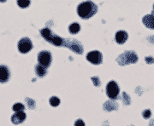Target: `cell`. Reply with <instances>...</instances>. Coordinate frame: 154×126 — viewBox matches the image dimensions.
Wrapping results in <instances>:
<instances>
[{
  "label": "cell",
  "mask_w": 154,
  "mask_h": 126,
  "mask_svg": "<svg viewBox=\"0 0 154 126\" xmlns=\"http://www.w3.org/2000/svg\"><path fill=\"white\" fill-rule=\"evenodd\" d=\"M98 6L91 1L81 3L77 7V13L82 19H89L97 13Z\"/></svg>",
  "instance_id": "obj_1"
},
{
  "label": "cell",
  "mask_w": 154,
  "mask_h": 126,
  "mask_svg": "<svg viewBox=\"0 0 154 126\" xmlns=\"http://www.w3.org/2000/svg\"><path fill=\"white\" fill-rule=\"evenodd\" d=\"M41 35L43 36V38L45 39L47 41H49L51 44H55V45H62L63 44V39L56 36L55 34L51 33V31L50 30L49 28H44L40 31Z\"/></svg>",
  "instance_id": "obj_2"
},
{
  "label": "cell",
  "mask_w": 154,
  "mask_h": 126,
  "mask_svg": "<svg viewBox=\"0 0 154 126\" xmlns=\"http://www.w3.org/2000/svg\"><path fill=\"white\" fill-rule=\"evenodd\" d=\"M120 93V89L116 81H110L106 85V94L110 99L115 100L118 97Z\"/></svg>",
  "instance_id": "obj_3"
},
{
  "label": "cell",
  "mask_w": 154,
  "mask_h": 126,
  "mask_svg": "<svg viewBox=\"0 0 154 126\" xmlns=\"http://www.w3.org/2000/svg\"><path fill=\"white\" fill-rule=\"evenodd\" d=\"M51 60H52V56L51 54L47 50H43L41 52H39L38 55V64L45 67H49L51 64Z\"/></svg>",
  "instance_id": "obj_4"
},
{
  "label": "cell",
  "mask_w": 154,
  "mask_h": 126,
  "mask_svg": "<svg viewBox=\"0 0 154 126\" xmlns=\"http://www.w3.org/2000/svg\"><path fill=\"white\" fill-rule=\"evenodd\" d=\"M18 50L22 53V54H26L29 52L31 49H33V43L28 38H22L17 44Z\"/></svg>",
  "instance_id": "obj_5"
},
{
  "label": "cell",
  "mask_w": 154,
  "mask_h": 126,
  "mask_svg": "<svg viewBox=\"0 0 154 126\" xmlns=\"http://www.w3.org/2000/svg\"><path fill=\"white\" fill-rule=\"evenodd\" d=\"M87 60L92 64L99 65L103 61V55L101 54V52H99L98 50H94V51L89 52L87 55Z\"/></svg>",
  "instance_id": "obj_6"
},
{
  "label": "cell",
  "mask_w": 154,
  "mask_h": 126,
  "mask_svg": "<svg viewBox=\"0 0 154 126\" xmlns=\"http://www.w3.org/2000/svg\"><path fill=\"white\" fill-rule=\"evenodd\" d=\"M11 78V71L9 67L5 65H0V83L5 84L9 81Z\"/></svg>",
  "instance_id": "obj_7"
},
{
  "label": "cell",
  "mask_w": 154,
  "mask_h": 126,
  "mask_svg": "<svg viewBox=\"0 0 154 126\" xmlns=\"http://www.w3.org/2000/svg\"><path fill=\"white\" fill-rule=\"evenodd\" d=\"M26 113L24 112H17L15 113L11 117V121L14 125H19L22 124L23 121L26 119Z\"/></svg>",
  "instance_id": "obj_8"
},
{
  "label": "cell",
  "mask_w": 154,
  "mask_h": 126,
  "mask_svg": "<svg viewBox=\"0 0 154 126\" xmlns=\"http://www.w3.org/2000/svg\"><path fill=\"white\" fill-rule=\"evenodd\" d=\"M128 38V34L125 31H118L117 33H116L115 39L116 42L117 44H124L127 41Z\"/></svg>",
  "instance_id": "obj_9"
},
{
  "label": "cell",
  "mask_w": 154,
  "mask_h": 126,
  "mask_svg": "<svg viewBox=\"0 0 154 126\" xmlns=\"http://www.w3.org/2000/svg\"><path fill=\"white\" fill-rule=\"evenodd\" d=\"M143 24L147 28L154 29V16L152 15H146L142 19Z\"/></svg>",
  "instance_id": "obj_10"
},
{
  "label": "cell",
  "mask_w": 154,
  "mask_h": 126,
  "mask_svg": "<svg viewBox=\"0 0 154 126\" xmlns=\"http://www.w3.org/2000/svg\"><path fill=\"white\" fill-rule=\"evenodd\" d=\"M35 72H36L37 76L43 78L47 73V69H46V67L38 64L37 66H35Z\"/></svg>",
  "instance_id": "obj_11"
},
{
  "label": "cell",
  "mask_w": 154,
  "mask_h": 126,
  "mask_svg": "<svg viewBox=\"0 0 154 126\" xmlns=\"http://www.w3.org/2000/svg\"><path fill=\"white\" fill-rule=\"evenodd\" d=\"M80 30H81V26L76 22L72 23L71 25L69 27V31L71 34H76L80 32Z\"/></svg>",
  "instance_id": "obj_12"
},
{
  "label": "cell",
  "mask_w": 154,
  "mask_h": 126,
  "mask_svg": "<svg viewBox=\"0 0 154 126\" xmlns=\"http://www.w3.org/2000/svg\"><path fill=\"white\" fill-rule=\"evenodd\" d=\"M12 109L16 113H17V112H23V110L25 109V107L22 103H16L12 107Z\"/></svg>",
  "instance_id": "obj_13"
},
{
  "label": "cell",
  "mask_w": 154,
  "mask_h": 126,
  "mask_svg": "<svg viewBox=\"0 0 154 126\" xmlns=\"http://www.w3.org/2000/svg\"><path fill=\"white\" fill-rule=\"evenodd\" d=\"M17 4L20 6L22 9L28 8L30 4V1L29 0H18L17 1Z\"/></svg>",
  "instance_id": "obj_14"
},
{
  "label": "cell",
  "mask_w": 154,
  "mask_h": 126,
  "mask_svg": "<svg viewBox=\"0 0 154 126\" xmlns=\"http://www.w3.org/2000/svg\"><path fill=\"white\" fill-rule=\"evenodd\" d=\"M50 104L51 105L52 107H57L58 105L60 104V100L57 98V96H52L51 98L50 99Z\"/></svg>",
  "instance_id": "obj_15"
},
{
  "label": "cell",
  "mask_w": 154,
  "mask_h": 126,
  "mask_svg": "<svg viewBox=\"0 0 154 126\" xmlns=\"http://www.w3.org/2000/svg\"><path fill=\"white\" fill-rule=\"evenodd\" d=\"M142 115H143L144 119H149L151 115H152V113H151V110L149 109H146L144 111L143 113H142Z\"/></svg>",
  "instance_id": "obj_16"
},
{
  "label": "cell",
  "mask_w": 154,
  "mask_h": 126,
  "mask_svg": "<svg viewBox=\"0 0 154 126\" xmlns=\"http://www.w3.org/2000/svg\"><path fill=\"white\" fill-rule=\"evenodd\" d=\"M75 126H85V123L82 119H77L75 123Z\"/></svg>",
  "instance_id": "obj_17"
},
{
  "label": "cell",
  "mask_w": 154,
  "mask_h": 126,
  "mask_svg": "<svg viewBox=\"0 0 154 126\" xmlns=\"http://www.w3.org/2000/svg\"><path fill=\"white\" fill-rule=\"evenodd\" d=\"M146 60L147 61V63H152V62H153V61H154V59H152V58H151V57H150V58H148V57H146Z\"/></svg>",
  "instance_id": "obj_18"
},
{
  "label": "cell",
  "mask_w": 154,
  "mask_h": 126,
  "mask_svg": "<svg viewBox=\"0 0 154 126\" xmlns=\"http://www.w3.org/2000/svg\"><path fill=\"white\" fill-rule=\"evenodd\" d=\"M152 15L154 16V4H153V10H152Z\"/></svg>",
  "instance_id": "obj_19"
}]
</instances>
